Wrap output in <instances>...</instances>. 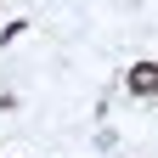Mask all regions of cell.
Wrapping results in <instances>:
<instances>
[{"mask_svg": "<svg viewBox=\"0 0 158 158\" xmlns=\"http://www.w3.org/2000/svg\"><path fill=\"white\" fill-rule=\"evenodd\" d=\"M124 85H130V96H152V85H158V68H152V62H135V68L124 73Z\"/></svg>", "mask_w": 158, "mask_h": 158, "instance_id": "1", "label": "cell"}]
</instances>
